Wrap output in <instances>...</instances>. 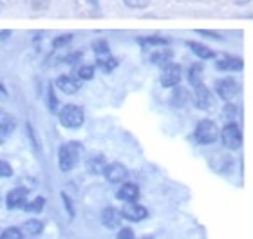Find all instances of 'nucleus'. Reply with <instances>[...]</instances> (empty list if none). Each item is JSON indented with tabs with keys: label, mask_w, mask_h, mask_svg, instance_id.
<instances>
[{
	"label": "nucleus",
	"mask_w": 253,
	"mask_h": 239,
	"mask_svg": "<svg viewBox=\"0 0 253 239\" xmlns=\"http://www.w3.org/2000/svg\"><path fill=\"white\" fill-rule=\"evenodd\" d=\"M49 109H51V111H56V109H58V98L54 96L53 87H49Z\"/></svg>",
	"instance_id": "obj_31"
},
{
	"label": "nucleus",
	"mask_w": 253,
	"mask_h": 239,
	"mask_svg": "<svg viewBox=\"0 0 253 239\" xmlns=\"http://www.w3.org/2000/svg\"><path fill=\"white\" fill-rule=\"evenodd\" d=\"M43 205H45V199L38 196V197H35L33 201L26 203V207H24V210H27V212H33V214H37V212H40V210H42Z\"/></svg>",
	"instance_id": "obj_24"
},
{
	"label": "nucleus",
	"mask_w": 253,
	"mask_h": 239,
	"mask_svg": "<svg viewBox=\"0 0 253 239\" xmlns=\"http://www.w3.org/2000/svg\"><path fill=\"white\" fill-rule=\"evenodd\" d=\"M215 93L224 101H232L239 93V84L233 78H219L215 82Z\"/></svg>",
	"instance_id": "obj_5"
},
{
	"label": "nucleus",
	"mask_w": 253,
	"mask_h": 239,
	"mask_svg": "<svg viewBox=\"0 0 253 239\" xmlns=\"http://www.w3.org/2000/svg\"><path fill=\"white\" fill-rule=\"evenodd\" d=\"M116 239H134V232H132V229H122L118 232Z\"/></svg>",
	"instance_id": "obj_32"
},
{
	"label": "nucleus",
	"mask_w": 253,
	"mask_h": 239,
	"mask_svg": "<svg viewBox=\"0 0 253 239\" xmlns=\"http://www.w3.org/2000/svg\"><path fill=\"white\" fill-rule=\"evenodd\" d=\"M0 239H22V230L20 229H15V227H11V229H5L2 234H0Z\"/></svg>",
	"instance_id": "obj_25"
},
{
	"label": "nucleus",
	"mask_w": 253,
	"mask_h": 239,
	"mask_svg": "<svg viewBox=\"0 0 253 239\" xmlns=\"http://www.w3.org/2000/svg\"><path fill=\"white\" fill-rule=\"evenodd\" d=\"M15 118L9 114H2L0 116V143L7 142V138L11 136V133L15 131Z\"/></svg>",
	"instance_id": "obj_15"
},
{
	"label": "nucleus",
	"mask_w": 253,
	"mask_h": 239,
	"mask_svg": "<svg viewBox=\"0 0 253 239\" xmlns=\"http://www.w3.org/2000/svg\"><path fill=\"white\" fill-rule=\"evenodd\" d=\"M188 82H190V85H192V87L203 84V67H201L199 64H195V65H192V67H190Z\"/></svg>",
	"instance_id": "obj_22"
},
{
	"label": "nucleus",
	"mask_w": 253,
	"mask_h": 239,
	"mask_svg": "<svg viewBox=\"0 0 253 239\" xmlns=\"http://www.w3.org/2000/svg\"><path fill=\"white\" fill-rule=\"evenodd\" d=\"M80 154H82V145L76 142H69L63 143L58 149V167L62 172H69L76 167L80 161Z\"/></svg>",
	"instance_id": "obj_1"
},
{
	"label": "nucleus",
	"mask_w": 253,
	"mask_h": 239,
	"mask_svg": "<svg viewBox=\"0 0 253 239\" xmlns=\"http://www.w3.org/2000/svg\"><path fill=\"white\" fill-rule=\"evenodd\" d=\"M80 58H82V53H74V54H69L67 58H65V62H67V64H74V62H78Z\"/></svg>",
	"instance_id": "obj_35"
},
{
	"label": "nucleus",
	"mask_w": 253,
	"mask_h": 239,
	"mask_svg": "<svg viewBox=\"0 0 253 239\" xmlns=\"http://www.w3.org/2000/svg\"><path fill=\"white\" fill-rule=\"evenodd\" d=\"M118 62L114 56H107V58H98V67H100L103 73H111V71H114L118 67Z\"/></svg>",
	"instance_id": "obj_23"
},
{
	"label": "nucleus",
	"mask_w": 253,
	"mask_h": 239,
	"mask_svg": "<svg viewBox=\"0 0 253 239\" xmlns=\"http://www.w3.org/2000/svg\"><path fill=\"white\" fill-rule=\"evenodd\" d=\"M137 44L143 48H165L169 46V38L165 37H141L137 38Z\"/></svg>",
	"instance_id": "obj_18"
},
{
	"label": "nucleus",
	"mask_w": 253,
	"mask_h": 239,
	"mask_svg": "<svg viewBox=\"0 0 253 239\" xmlns=\"http://www.w3.org/2000/svg\"><path fill=\"white\" fill-rule=\"evenodd\" d=\"M122 219H123V214L122 212H118L116 208H105L103 212H101V223L105 225L107 229H118L120 227V223H122Z\"/></svg>",
	"instance_id": "obj_13"
},
{
	"label": "nucleus",
	"mask_w": 253,
	"mask_h": 239,
	"mask_svg": "<svg viewBox=\"0 0 253 239\" xmlns=\"http://www.w3.org/2000/svg\"><path fill=\"white\" fill-rule=\"evenodd\" d=\"M103 176H105V180L109 183H123L128 178V170L122 163H109Z\"/></svg>",
	"instance_id": "obj_9"
},
{
	"label": "nucleus",
	"mask_w": 253,
	"mask_h": 239,
	"mask_svg": "<svg viewBox=\"0 0 253 239\" xmlns=\"http://www.w3.org/2000/svg\"><path fill=\"white\" fill-rule=\"evenodd\" d=\"M62 199H63V203H65V208H67L69 216H71V218H74V208H73V203H71V199H69V196L62 194Z\"/></svg>",
	"instance_id": "obj_34"
},
{
	"label": "nucleus",
	"mask_w": 253,
	"mask_h": 239,
	"mask_svg": "<svg viewBox=\"0 0 253 239\" xmlns=\"http://www.w3.org/2000/svg\"><path fill=\"white\" fill-rule=\"evenodd\" d=\"M22 230H24L26 234H29V236H38V234H42L43 223L40 221V219H29V221H26V223H24Z\"/></svg>",
	"instance_id": "obj_21"
},
{
	"label": "nucleus",
	"mask_w": 253,
	"mask_h": 239,
	"mask_svg": "<svg viewBox=\"0 0 253 239\" xmlns=\"http://www.w3.org/2000/svg\"><path fill=\"white\" fill-rule=\"evenodd\" d=\"M51 0H33V7L35 9H47Z\"/></svg>",
	"instance_id": "obj_33"
},
{
	"label": "nucleus",
	"mask_w": 253,
	"mask_h": 239,
	"mask_svg": "<svg viewBox=\"0 0 253 239\" xmlns=\"http://www.w3.org/2000/svg\"><path fill=\"white\" fill-rule=\"evenodd\" d=\"M13 176V169H11V165L4 159H0V178H9Z\"/></svg>",
	"instance_id": "obj_30"
},
{
	"label": "nucleus",
	"mask_w": 253,
	"mask_h": 239,
	"mask_svg": "<svg viewBox=\"0 0 253 239\" xmlns=\"http://www.w3.org/2000/svg\"><path fill=\"white\" fill-rule=\"evenodd\" d=\"M92 49H94L96 54H109V44H107L105 40L96 42L94 46H92Z\"/></svg>",
	"instance_id": "obj_29"
},
{
	"label": "nucleus",
	"mask_w": 253,
	"mask_h": 239,
	"mask_svg": "<svg viewBox=\"0 0 253 239\" xmlns=\"http://www.w3.org/2000/svg\"><path fill=\"white\" fill-rule=\"evenodd\" d=\"M143 239H152V238H143Z\"/></svg>",
	"instance_id": "obj_38"
},
{
	"label": "nucleus",
	"mask_w": 253,
	"mask_h": 239,
	"mask_svg": "<svg viewBox=\"0 0 253 239\" xmlns=\"http://www.w3.org/2000/svg\"><path fill=\"white\" fill-rule=\"evenodd\" d=\"M170 60H172V51H169V49H161V51L150 54V62L154 65H169L172 64Z\"/></svg>",
	"instance_id": "obj_19"
},
{
	"label": "nucleus",
	"mask_w": 253,
	"mask_h": 239,
	"mask_svg": "<svg viewBox=\"0 0 253 239\" xmlns=\"http://www.w3.org/2000/svg\"><path fill=\"white\" fill-rule=\"evenodd\" d=\"M5 203H7V208H11V210L26 207L27 191H26V189H13V191H9L7 197H5Z\"/></svg>",
	"instance_id": "obj_10"
},
{
	"label": "nucleus",
	"mask_w": 253,
	"mask_h": 239,
	"mask_svg": "<svg viewBox=\"0 0 253 239\" xmlns=\"http://www.w3.org/2000/svg\"><path fill=\"white\" fill-rule=\"evenodd\" d=\"M71 40H73V35H60V37H56L53 40V46L54 48H63V46H67V44H71Z\"/></svg>",
	"instance_id": "obj_28"
},
{
	"label": "nucleus",
	"mask_w": 253,
	"mask_h": 239,
	"mask_svg": "<svg viewBox=\"0 0 253 239\" xmlns=\"http://www.w3.org/2000/svg\"><path fill=\"white\" fill-rule=\"evenodd\" d=\"M190 49H192V53L197 56V58H201V60H210V58H213L215 54H213V51H211L208 46H205V44H201V42H188L186 44Z\"/></svg>",
	"instance_id": "obj_17"
},
{
	"label": "nucleus",
	"mask_w": 253,
	"mask_h": 239,
	"mask_svg": "<svg viewBox=\"0 0 253 239\" xmlns=\"http://www.w3.org/2000/svg\"><path fill=\"white\" fill-rule=\"evenodd\" d=\"M56 87H58L62 93H65V95H74V93H78L80 84L73 78V76L63 75L56 80Z\"/></svg>",
	"instance_id": "obj_16"
},
{
	"label": "nucleus",
	"mask_w": 253,
	"mask_h": 239,
	"mask_svg": "<svg viewBox=\"0 0 253 239\" xmlns=\"http://www.w3.org/2000/svg\"><path fill=\"white\" fill-rule=\"evenodd\" d=\"M221 140L226 149L237 150L243 147V131H241V127L235 122L228 123L221 131Z\"/></svg>",
	"instance_id": "obj_4"
},
{
	"label": "nucleus",
	"mask_w": 253,
	"mask_h": 239,
	"mask_svg": "<svg viewBox=\"0 0 253 239\" xmlns=\"http://www.w3.org/2000/svg\"><path fill=\"white\" fill-rule=\"evenodd\" d=\"M194 89H195V107L201 109V111H210V109H213L215 100H213L210 89L205 84L195 85Z\"/></svg>",
	"instance_id": "obj_6"
},
{
	"label": "nucleus",
	"mask_w": 253,
	"mask_h": 239,
	"mask_svg": "<svg viewBox=\"0 0 253 239\" xmlns=\"http://www.w3.org/2000/svg\"><path fill=\"white\" fill-rule=\"evenodd\" d=\"M116 197L125 203L136 201L137 197H139V187H137L136 183H123V185L120 187V191L116 192Z\"/></svg>",
	"instance_id": "obj_12"
},
{
	"label": "nucleus",
	"mask_w": 253,
	"mask_h": 239,
	"mask_svg": "<svg viewBox=\"0 0 253 239\" xmlns=\"http://www.w3.org/2000/svg\"><path fill=\"white\" fill-rule=\"evenodd\" d=\"M181 75H183L181 65H177V64L165 65L163 73H161V85H163V87H175V85L181 82Z\"/></svg>",
	"instance_id": "obj_8"
},
{
	"label": "nucleus",
	"mask_w": 253,
	"mask_h": 239,
	"mask_svg": "<svg viewBox=\"0 0 253 239\" xmlns=\"http://www.w3.org/2000/svg\"><path fill=\"white\" fill-rule=\"evenodd\" d=\"M122 214L123 218L128 219V221H134V223H137V221H143V219L148 216V210L143 205H139V203L136 201H128L126 205H123L122 208Z\"/></svg>",
	"instance_id": "obj_7"
},
{
	"label": "nucleus",
	"mask_w": 253,
	"mask_h": 239,
	"mask_svg": "<svg viewBox=\"0 0 253 239\" xmlns=\"http://www.w3.org/2000/svg\"><path fill=\"white\" fill-rule=\"evenodd\" d=\"M107 169V159L105 156L101 154H90L87 158V170H89L90 174H103Z\"/></svg>",
	"instance_id": "obj_14"
},
{
	"label": "nucleus",
	"mask_w": 253,
	"mask_h": 239,
	"mask_svg": "<svg viewBox=\"0 0 253 239\" xmlns=\"http://www.w3.org/2000/svg\"><path fill=\"white\" fill-rule=\"evenodd\" d=\"M188 91L185 87H175L174 89V95H172V103L175 107H185L188 103Z\"/></svg>",
	"instance_id": "obj_20"
},
{
	"label": "nucleus",
	"mask_w": 253,
	"mask_h": 239,
	"mask_svg": "<svg viewBox=\"0 0 253 239\" xmlns=\"http://www.w3.org/2000/svg\"><path fill=\"white\" fill-rule=\"evenodd\" d=\"M219 134H221V131L217 129L215 122H211V120H201L195 125L194 140L199 145H210L219 138Z\"/></svg>",
	"instance_id": "obj_2"
},
{
	"label": "nucleus",
	"mask_w": 253,
	"mask_h": 239,
	"mask_svg": "<svg viewBox=\"0 0 253 239\" xmlns=\"http://www.w3.org/2000/svg\"><path fill=\"white\" fill-rule=\"evenodd\" d=\"M123 2L130 9H145V7H148V0H123Z\"/></svg>",
	"instance_id": "obj_27"
},
{
	"label": "nucleus",
	"mask_w": 253,
	"mask_h": 239,
	"mask_svg": "<svg viewBox=\"0 0 253 239\" xmlns=\"http://www.w3.org/2000/svg\"><path fill=\"white\" fill-rule=\"evenodd\" d=\"M248 2H252V0H235L237 5H244V4H248Z\"/></svg>",
	"instance_id": "obj_36"
},
{
	"label": "nucleus",
	"mask_w": 253,
	"mask_h": 239,
	"mask_svg": "<svg viewBox=\"0 0 253 239\" xmlns=\"http://www.w3.org/2000/svg\"><path fill=\"white\" fill-rule=\"evenodd\" d=\"M215 67L219 71H241L244 67V62L241 56H222L215 62Z\"/></svg>",
	"instance_id": "obj_11"
},
{
	"label": "nucleus",
	"mask_w": 253,
	"mask_h": 239,
	"mask_svg": "<svg viewBox=\"0 0 253 239\" xmlns=\"http://www.w3.org/2000/svg\"><path fill=\"white\" fill-rule=\"evenodd\" d=\"M58 120L63 127L67 129H78L84 125L85 114L84 109L78 105H65L62 107V111L58 112Z\"/></svg>",
	"instance_id": "obj_3"
},
{
	"label": "nucleus",
	"mask_w": 253,
	"mask_h": 239,
	"mask_svg": "<svg viewBox=\"0 0 253 239\" xmlns=\"http://www.w3.org/2000/svg\"><path fill=\"white\" fill-rule=\"evenodd\" d=\"M92 76H94V67H92V65H82L78 69L80 80H90Z\"/></svg>",
	"instance_id": "obj_26"
},
{
	"label": "nucleus",
	"mask_w": 253,
	"mask_h": 239,
	"mask_svg": "<svg viewBox=\"0 0 253 239\" xmlns=\"http://www.w3.org/2000/svg\"><path fill=\"white\" fill-rule=\"evenodd\" d=\"M9 35H11L9 31H5V33H0V38H7V37H9Z\"/></svg>",
	"instance_id": "obj_37"
}]
</instances>
